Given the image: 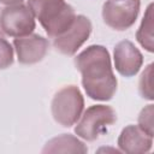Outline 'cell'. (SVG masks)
Listing matches in <instances>:
<instances>
[{
    "label": "cell",
    "mask_w": 154,
    "mask_h": 154,
    "mask_svg": "<svg viewBox=\"0 0 154 154\" xmlns=\"http://www.w3.org/2000/svg\"><path fill=\"white\" fill-rule=\"evenodd\" d=\"M77 70L82 73V83L88 96L94 100H109L117 90V78L113 75L107 49L102 46H90L75 59Z\"/></svg>",
    "instance_id": "1"
},
{
    "label": "cell",
    "mask_w": 154,
    "mask_h": 154,
    "mask_svg": "<svg viewBox=\"0 0 154 154\" xmlns=\"http://www.w3.org/2000/svg\"><path fill=\"white\" fill-rule=\"evenodd\" d=\"M91 32V23L84 16H76L70 28L54 37V47L63 54L72 55L88 40Z\"/></svg>",
    "instance_id": "7"
},
{
    "label": "cell",
    "mask_w": 154,
    "mask_h": 154,
    "mask_svg": "<svg viewBox=\"0 0 154 154\" xmlns=\"http://www.w3.org/2000/svg\"><path fill=\"white\" fill-rule=\"evenodd\" d=\"M138 123L140 128L144 132L153 136V105H148L146 108L142 109L138 117Z\"/></svg>",
    "instance_id": "14"
},
{
    "label": "cell",
    "mask_w": 154,
    "mask_h": 154,
    "mask_svg": "<svg viewBox=\"0 0 154 154\" xmlns=\"http://www.w3.org/2000/svg\"><path fill=\"white\" fill-rule=\"evenodd\" d=\"M43 152H87L84 144L71 135H63L49 141Z\"/></svg>",
    "instance_id": "11"
},
{
    "label": "cell",
    "mask_w": 154,
    "mask_h": 154,
    "mask_svg": "<svg viewBox=\"0 0 154 154\" xmlns=\"http://www.w3.org/2000/svg\"><path fill=\"white\" fill-rule=\"evenodd\" d=\"M117 114L114 109L105 105H95L89 107L78 122L75 131L78 136L87 141L96 140L103 134L109 125L116 123Z\"/></svg>",
    "instance_id": "4"
},
{
    "label": "cell",
    "mask_w": 154,
    "mask_h": 154,
    "mask_svg": "<svg viewBox=\"0 0 154 154\" xmlns=\"http://www.w3.org/2000/svg\"><path fill=\"white\" fill-rule=\"evenodd\" d=\"M34 14L28 6L23 4L8 5L0 14L1 30L13 37H22L30 35L35 29Z\"/></svg>",
    "instance_id": "5"
},
{
    "label": "cell",
    "mask_w": 154,
    "mask_h": 154,
    "mask_svg": "<svg viewBox=\"0 0 154 154\" xmlns=\"http://www.w3.org/2000/svg\"><path fill=\"white\" fill-rule=\"evenodd\" d=\"M114 64L120 75L131 77L142 65V54L130 41H122L114 47Z\"/></svg>",
    "instance_id": "9"
},
{
    "label": "cell",
    "mask_w": 154,
    "mask_h": 154,
    "mask_svg": "<svg viewBox=\"0 0 154 154\" xmlns=\"http://www.w3.org/2000/svg\"><path fill=\"white\" fill-rule=\"evenodd\" d=\"M83 96L75 85H67L60 89L52 101V114L57 123L63 126L73 125L83 111Z\"/></svg>",
    "instance_id": "3"
},
{
    "label": "cell",
    "mask_w": 154,
    "mask_h": 154,
    "mask_svg": "<svg viewBox=\"0 0 154 154\" xmlns=\"http://www.w3.org/2000/svg\"><path fill=\"white\" fill-rule=\"evenodd\" d=\"M28 7L53 38L66 31L76 18L72 6L65 0H29Z\"/></svg>",
    "instance_id": "2"
},
{
    "label": "cell",
    "mask_w": 154,
    "mask_h": 154,
    "mask_svg": "<svg viewBox=\"0 0 154 154\" xmlns=\"http://www.w3.org/2000/svg\"><path fill=\"white\" fill-rule=\"evenodd\" d=\"M138 42L149 52H153V5H149L137 31Z\"/></svg>",
    "instance_id": "12"
},
{
    "label": "cell",
    "mask_w": 154,
    "mask_h": 154,
    "mask_svg": "<svg viewBox=\"0 0 154 154\" xmlns=\"http://www.w3.org/2000/svg\"><path fill=\"white\" fill-rule=\"evenodd\" d=\"M23 0H0L1 4H5V5H17V4H22Z\"/></svg>",
    "instance_id": "16"
},
{
    "label": "cell",
    "mask_w": 154,
    "mask_h": 154,
    "mask_svg": "<svg viewBox=\"0 0 154 154\" xmlns=\"http://www.w3.org/2000/svg\"><path fill=\"white\" fill-rule=\"evenodd\" d=\"M13 63V49L11 45L0 37V69H6Z\"/></svg>",
    "instance_id": "15"
},
{
    "label": "cell",
    "mask_w": 154,
    "mask_h": 154,
    "mask_svg": "<svg viewBox=\"0 0 154 154\" xmlns=\"http://www.w3.org/2000/svg\"><path fill=\"white\" fill-rule=\"evenodd\" d=\"M152 67L153 65H148L146 71L142 73L141 81H140V91L143 97L152 100L153 99V82H152Z\"/></svg>",
    "instance_id": "13"
},
{
    "label": "cell",
    "mask_w": 154,
    "mask_h": 154,
    "mask_svg": "<svg viewBox=\"0 0 154 154\" xmlns=\"http://www.w3.org/2000/svg\"><path fill=\"white\" fill-rule=\"evenodd\" d=\"M140 0H108L102 6L105 23L116 30L130 28L138 14Z\"/></svg>",
    "instance_id": "6"
},
{
    "label": "cell",
    "mask_w": 154,
    "mask_h": 154,
    "mask_svg": "<svg viewBox=\"0 0 154 154\" xmlns=\"http://www.w3.org/2000/svg\"><path fill=\"white\" fill-rule=\"evenodd\" d=\"M152 137L140 126L129 125L122 131L118 144L126 153H144L152 147Z\"/></svg>",
    "instance_id": "10"
},
{
    "label": "cell",
    "mask_w": 154,
    "mask_h": 154,
    "mask_svg": "<svg viewBox=\"0 0 154 154\" xmlns=\"http://www.w3.org/2000/svg\"><path fill=\"white\" fill-rule=\"evenodd\" d=\"M13 45L18 55V61L22 64H35L42 60L49 47V42L36 34L16 37Z\"/></svg>",
    "instance_id": "8"
}]
</instances>
